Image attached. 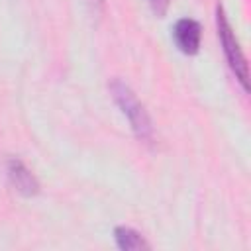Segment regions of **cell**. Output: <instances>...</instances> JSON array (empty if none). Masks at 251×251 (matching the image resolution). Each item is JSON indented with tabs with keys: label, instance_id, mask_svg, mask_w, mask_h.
Returning a JSON list of instances; mask_svg holds the SVG:
<instances>
[{
	"label": "cell",
	"instance_id": "6da1fadb",
	"mask_svg": "<svg viewBox=\"0 0 251 251\" xmlns=\"http://www.w3.org/2000/svg\"><path fill=\"white\" fill-rule=\"evenodd\" d=\"M108 88H110V94H112L114 102L120 106V110L124 112V116L129 120V126H131L133 133L139 139L149 141L151 135H153V124H151V118H149L145 106L135 96V92L126 82H122L120 78L110 80L108 82Z\"/></svg>",
	"mask_w": 251,
	"mask_h": 251
},
{
	"label": "cell",
	"instance_id": "7a4b0ae2",
	"mask_svg": "<svg viewBox=\"0 0 251 251\" xmlns=\"http://www.w3.org/2000/svg\"><path fill=\"white\" fill-rule=\"evenodd\" d=\"M216 25H218V37H220V43L224 47V53H226V59L231 67V71L235 73V78L239 80V84L243 86V90H247V61H245V55L233 35V29L226 18V12L222 10V6L216 8Z\"/></svg>",
	"mask_w": 251,
	"mask_h": 251
},
{
	"label": "cell",
	"instance_id": "3957f363",
	"mask_svg": "<svg viewBox=\"0 0 251 251\" xmlns=\"http://www.w3.org/2000/svg\"><path fill=\"white\" fill-rule=\"evenodd\" d=\"M6 173H8L10 184L22 196H27L29 198V196H35L39 192V180L35 178V175L20 159H16V157L10 159L8 161V167H6Z\"/></svg>",
	"mask_w": 251,
	"mask_h": 251
},
{
	"label": "cell",
	"instance_id": "277c9868",
	"mask_svg": "<svg viewBox=\"0 0 251 251\" xmlns=\"http://www.w3.org/2000/svg\"><path fill=\"white\" fill-rule=\"evenodd\" d=\"M200 35H202L200 24H198L196 20H192V18H180V20L175 24L173 37H175L176 47H178L184 55H194V53H198V49H200Z\"/></svg>",
	"mask_w": 251,
	"mask_h": 251
},
{
	"label": "cell",
	"instance_id": "5b68a950",
	"mask_svg": "<svg viewBox=\"0 0 251 251\" xmlns=\"http://www.w3.org/2000/svg\"><path fill=\"white\" fill-rule=\"evenodd\" d=\"M114 239H116V245L124 251H137V249L151 247L139 231H135L133 227H127V226H118L114 229Z\"/></svg>",
	"mask_w": 251,
	"mask_h": 251
},
{
	"label": "cell",
	"instance_id": "8992f818",
	"mask_svg": "<svg viewBox=\"0 0 251 251\" xmlns=\"http://www.w3.org/2000/svg\"><path fill=\"white\" fill-rule=\"evenodd\" d=\"M169 2H171V0H147L149 8H151L153 14L159 16V18H163V16L167 14V10H169Z\"/></svg>",
	"mask_w": 251,
	"mask_h": 251
}]
</instances>
